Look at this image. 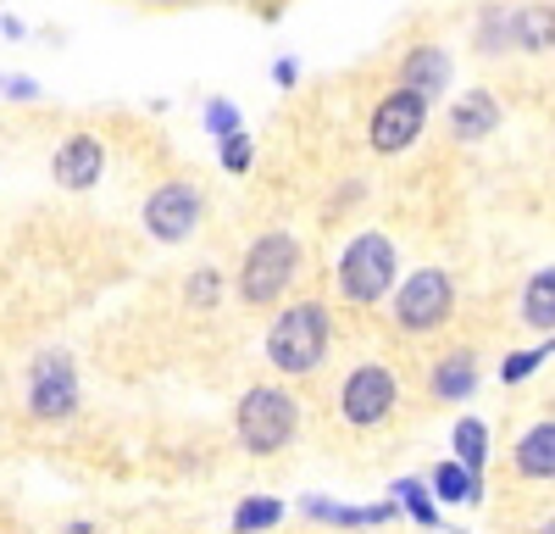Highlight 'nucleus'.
Segmentation results:
<instances>
[{
    "instance_id": "nucleus-1",
    "label": "nucleus",
    "mask_w": 555,
    "mask_h": 534,
    "mask_svg": "<svg viewBox=\"0 0 555 534\" xmlns=\"http://www.w3.org/2000/svg\"><path fill=\"white\" fill-rule=\"evenodd\" d=\"M328 345H334L328 306L306 295V301H289L272 318V329H267V363L284 379H311L322 363H328Z\"/></svg>"
},
{
    "instance_id": "nucleus-2",
    "label": "nucleus",
    "mask_w": 555,
    "mask_h": 534,
    "mask_svg": "<svg viewBox=\"0 0 555 534\" xmlns=\"http://www.w3.org/2000/svg\"><path fill=\"white\" fill-rule=\"evenodd\" d=\"M234 434L250 457H278L300 434V400L284 384H250L234 407Z\"/></svg>"
},
{
    "instance_id": "nucleus-3",
    "label": "nucleus",
    "mask_w": 555,
    "mask_h": 534,
    "mask_svg": "<svg viewBox=\"0 0 555 534\" xmlns=\"http://www.w3.org/2000/svg\"><path fill=\"white\" fill-rule=\"evenodd\" d=\"M395 274H400V245H395L389 234H378V229L356 234V240L339 251V262H334V284H339V295H345L350 306L384 301V295L395 290Z\"/></svg>"
},
{
    "instance_id": "nucleus-4",
    "label": "nucleus",
    "mask_w": 555,
    "mask_h": 534,
    "mask_svg": "<svg viewBox=\"0 0 555 534\" xmlns=\"http://www.w3.org/2000/svg\"><path fill=\"white\" fill-rule=\"evenodd\" d=\"M300 262H306V245L284 229H272V234H256L245 262H240V301L245 306H272L278 295H284L300 274Z\"/></svg>"
},
{
    "instance_id": "nucleus-5",
    "label": "nucleus",
    "mask_w": 555,
    "mask_h": 534,
    "mask_svg": "<svg viewBox=\"0 0 555 534\" xmlns=\"http://www.w3.org/2000/svg\"><path fill=\"white\" fill-rule=\"evenodd\" d=\"M334 407L350 429H378L400 412V373L389 363H361L339 379L334 390Z\"/></svg>"
},
{
    "instance_id": "nucleus-6",
    "label": "nucleus",
    "mask_w": 555,
    "mask_h": 534,
    "mask_svg": "<svg viewBox=\"0 0 555 534\" xmlns=\"http://www.w3.org/2000/svg\"><path fill=\"white\" fill-rule=\"evenodd\" d=\"M389 312H395V323L405 334L444 329L455 318V284H450V274H444V267H416V274L395 290V306Z\"/></svg>"
},
{
    "instance_id": "nucleus-7",
    "label": "nucleus",
    "mask_w": 555,
    "mask_h": 534,
    "mask_svg": "<svg viewBox=\"0 0 555 534\" xmlns=\"http://www.w3.org/2000/svg\"><path fill=\"white\" fill-rule=\"evenodd\" d=\"M423 128H428V101L416 89H389L366 117V140H373L378 156H400L423 140Z\"/></svg>"
},
{
    "instance_id": "nucleus-8",
    "label": "nucleus",
    "mask_w": 555,
    "mask_h": 534,
    "mask_svg": "<svg viewBox=\"0 0 555 534\" xmlns=\"http://www.w3.org/2000/svg\"><path fill=\"white\" fill-rule=\"evenodd\" d=\"M23 407H28V418H39V423H56V418L78 412V373H73V356H67V351H44L39 363L28 368Z\"/></svg>"
},
{
    "instance_id": "nucleus-9",
    "label": "nucleus",
    "mask_w": 555,
    "mask_h": 534,
    "mask_svg": "<svg viewBox=\"0 0 555 534\" xmlns=\"http://www.w3.org/2000/svg\"><path fill=\"white\" fill-rule=\"evenodd\" d=\"M206 217V195L195 185H183V178H167L162 190H151L145 201V234L162 240V245H183Z\"/></svg>"
},
{
    "instance_id": "nucleus-10",
    "label": "nucleus",
    "mask_w": 555,
    "mask_h": 534,
    "mask_svg": "<svg viewBox=\"0 0 555 534\" xmlns=\"http://www.w3.org/2000/svg\"><path fill=\"white\" fill-rule=\"evenodd\" d=\"M101 173H106V145L95 140V134H67V140L56 145L51 156V178L62 190H95L101 185Z\"/></svg>"
},
{
    "instance_id": "nucleus-11",
    "label": "nucleus",
    "mask_w": 555,
    "mask_h": 534,
    "mask_svg": "<svg viewBox=\"0 0 555 534\" xmlns=\"http://www.w3.org/2000/svg\"><path fill=\"white\" fill-rule=\"evenodd\" d=\"M400 89H416L423 101H439L450 89V51L444 44H416V51L400 56V73H395Z\"/></svg>"
},
{
    "instance_id": "nucleus-12",
    "label": "nucleus",
    "mask_w": 555,
    "mask_h": 534,
    "mask_svg": "<svg viewBox=\"0 0 555 534\" xmlns=\"http://www.w3.org/2000/svg\"><path fill=\"white\" fill-rule=\"evenodd\" d=\"M428 395L434 400H467V395H478V356L467 351V345H455V351H444L439 363H434V373H428Z\"/></svg>"
},
{
    "instance_id": "nucleus-13",
    "label": "nucleus",
    "mask_w": 555,
    "mask_h": 534,
    "mask_svg": "<svg viewBox=\"0 0 555 534\" xmlns=\"http://www.w3.org/2000/svg\"><path fill=\"white\" fill-rule=\"evenodd\" d=\"M500 128V101L489 96V89H467L455 106H450V134L461 145H478V140H489V134Z\"/></svg>"
},
{
    "instance_id": "nucleus-14",
    "label": "nucleus",
    "mask_w": 555,
    "mask_h": 534,
    "mask_svg": "<svg viewBox=\"0 0 555 534\" xmlns=\"http://www.w3.org/2000/svg\"><path fill=\"white\" fill-rule=\"evenodd\" d=\"M512 44L528 51V56L555 51V7H550V0H533V7L512 12Z\"/></svg>"
},
{
    "instance_id": "nucleus-15",
    "label": "nucleus",
    "mask_w": 555,
    "mask_h": 534,
    "mask_svg": "<svg viewBox=\"0 0 555 534\" xmlns=\"http://www.w3.org/2000/svg\"><path fill=\"white\" fill-rule=\"evenodd\" d=\"M512 462H517L522 479H555V423H533V429L517 440Z\"/></svg>"
},
{
    "instance_id": "nucleus-16",
    "label": "nucleus",
    "mask_w": 555,
    "mask_h": 534,
    "mask_svg": "<svg viewBox=\"0 0 555 534\" xmlns=\"http://www.w3.org/2000/svg\"><path fill=\"white\" fill-rule=\"evenodd\" d=\"M517 318L539 334H555V267H539V274L522 284V306Z\"/></svg>"
},
{
    "instance_id": "nucleus-17",
    "label": "nucleus",
    "mask_w": 555,
    "mask_h": 534,
    "mask_svg": "<svg viewBox=\"0 0 555 534\" xmlns=\"http://www.w3.org/2000/svg\"><path fill=\"white\" fill-rule=\"evenodd\" d=\"M306 518H328V523H345V529H361V523H389L400 518V501H384V507H339V501H300Z\"/></svg>"
},
{
    "instance_id": "nucleus-18",
    "label": "nucleus",
    "mask_w": 555,
    "mask_h": 534,
    "mask_svg": "<svg viewBox=\"0 0 555 534\" xmlns=\"http://www.w3.org/2000/svg\"><path fill=\"white\" fill-rule=\"evenodd\" d=\"M450 445H455V462H467L483 479V468H489V423L483 418H455Z\"/></svg>"
},
{
    "instance_id": "nucleus-19",
    "label": "nucleus",
    "mask_w": 555,
    "mask_h": 534,
    "mask_svg": "<svg viewBox=\"0 0 555 534\" xmlns=\"http://www.w3.org/2000/svg\"><path fill=\"white\" fill-rule=\"evenodd\" d=\"M434 496L439 501H483V479L467 468V462H439L434 468Z\"/></svg>"
},
{
    "instance_id": "nucleus-20",
    "label": "nucleus",
    "mask_w": 555,
    "mask_h": 534,
    "mask_svg": "<svg viewBox=\"0 0 555 534\" xmlns=\"http://www.w3.org/2000/svg\"><path fill=\"white\" fill-rule=\"evenodd\" d=\"M395 501L411 512V523L423 529H439V496L423 484V479H395Z\"/></svg>"
},
{
    "instance_id": "nucleus-21",
    "label": "nucleus",
    "mask_w": 555,
    "mask_h": 534,
    "mask_svg": "<svg viewBox=\"0 0 555 534\" xmlns=\"http://www.w3.org/2000/svg\"><path fill=\"white\" fill-rule=\"evenodd\" d=\"M550 356H555V334H544V345H533V351H512V356L500 363V379H505V384H522V379H533V373L550 363Z\"/></svg>"
},
{
    "instance_id": "nucleus-22",
    "label": "nucleus",
    "mask_w": 555,
    "mask_h": 534,
    "mask_svg": "<svg viewBox=\"0 0 555 534\" xmlns=\"http://www.w3.org/2000/svg\"><path fill=\"white\" fill-rule=\"evenodd\" d=\"M478 51L483 56H500V51H512V12H500V7H489L483 17H478Z\"/></svg>"
},
{
    "instance_id": "nucleus-23",
    "label": "nucleus",
    "mask_w": 555,
    "mask_h": 534,
    "mask_svg": "<svg viewBox=\"0 0 555 534\" xmlns=\"http://www.w3.org/2000/svg\"><path fill=\"white\" fill-rule=\"evenodd\" d=\"M284 523V501H272V496H250L234 507V529H278Z\"/></svg>"
},
{
    "instance_id": "nucleus-24",
    "label": "nucleus",
    "mask_w": 555,
    "mask_h": 534,
    "mask_svg": "<svg viewBox=\"0 0 555 534\" xmlns=\"http://www.w3.org/2000/svg\"><path fill=\"white\" fill-rule=\"evenodd\" d=\"M217 295H222V274H217V267H195L190 284H183V306H190V312H211Z\"/></svg>"
},
{
    "instance_id": "nucleus-25",
    "label": "nucleus",
    "mask_w": 555,
    "mask_h": 534,
    "mask_svg": "<svg viewBox=\"0 0 555 534\" xmlns=\"http://www.w3.org/2000/svg\"><path fill=\"white\" fill-rule=\"evenodd\" d=\"M250 156H256V140H250L245 128L222 134V173H245V167H250Z\"/></svg>"
},
{
    "instance_id": "nucleus-26",
    "label": "nucleus",
    "mask_w": 555,
    "mask_h": 534,
    "mask_svg": "<svg viewBox=\"0 0 555 534\" xmlns=\"http://www.w3.org/2000/svg\"><path fill=\"white\" fill-rule=\"evenodd\" d=\"M206 128L217 134V140H222V134H234V128H245V123H240V106H234V101H222V96L206 101Z\"/></svg>"
},
{
    "instance_id": "nucleus-27",
    "label": "nucleus",
    "mask_w": 555,
    "mask_h": 534,
    "mask_svg": "<svg viewBox=\"0 0 555 534\" xmlns=\"http://www.w3.org/2000/svg\"><path fill=\"white\" fill-rule=\"evenodd\" d=\"M272 78H278V84H284V89H289V84H295V62L284 56V62H278V67H272Z\"/></svg>"
}]
</instances>
